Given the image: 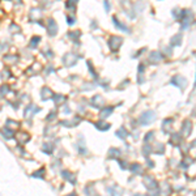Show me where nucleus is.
I'll list each match as a JSON object with an SVG mask.
<instances>
[{
  "label": "nucleus",
  "mask_w": 196,
  "mask_h": 196,
  "mask_svg": "<svg viewBox=\"0 0 196 196\" xmlns=\"http://www.w3.org/2000/svg\"><path fill=\"white\" fill-rule=\"evenodd\" d=\"M154 118H156V114H154L153 111H146V113H144L141 115V118H140V123L144 124V125H148V124H151V123L153 122Z\"/></svg>",
  "instance_id": "f257e3e1"
},
{
  "label": "nucleus",
  "mask_w": 196,
  "mask_h": 196,
  "mask_svg": "<svg viewBox=\"0 0 196 196\" xmlns=\"http://www.w3.org/2000/svg\"><path fill=\"white\" fill-rule=\"evenodd\" d=\"M39 110H41V109L37 107L35 105H29L28 107L25 109V111H24V117H25V119L29 120L31 117H33V115H34L35 113H38Z\"/></svg>",
  "instance_id": "f03ea898"
},
{
  "label": "nucleus",
  "mask_w": 196,
  "mask_h": 196,
  "mask_svg": "<svg viewBox=\"0 0 196 196\" xmlns=\"http://www.w3.org/2000/svg\"><path fill=\"white\" fill-rule=\"evenodd\" d=\"M47 30H48V34L51 35V37H54V35L56 34V31H58V26H56V22L54 21V18H50V20H48Z\"/></svg>",
  "instance_id": "7ed1b4c3"
},
{
  "label": "nucleus",
  "mask_w": 196,
  "mask_h": 196,
  "mask_svg": "<svg viewBox=\"0 0 196 196\" xmlns=\"http://www.w3.org/2000/svg\"><path fill=\"white\" fill-rule=\"evenodd\" d=\"M51 97H52V92L50 90V88L43 86L42 90H41V98H42L43 101H47V100H50Z\"/></svg>",
  "instance_id": "20e7f679"
},
{
  "label": "nucleus",
  "mask_w": 196,
  "mask_h": 196,
  "mask_svg": "<svg viewBox=\"0 0 196 196\" xmlns=\"http://www.w3.org/2000/svg\"><path fill=\"white\" fill-rule=\"evenodd\" d=\"M76 60H77V58L76 56H73V55H71V54H67L64 58H63V63H64L65 65H73L75 63H76Z\"/></svg>",
  "instance_id": "39448f33"
},
{
  "label": "nucleus",
  "mask_w": 196,
  "mask_h": 196,
  "mask_svg": "<svg viewBox=\"0 0 196 196\" xmlns=\"http://www.w3.org/2000/svg\"><path fill=\"white\" fill-rule=\"evenodd\" d=\"M41 18V11L38 8H33L30 9V14H29V20L30 21H35Z\"/></svg>",
  "instance_id": "423d86ee"
},
{
  "label": "nucleus",
  "mask_w": 196,
  "mask_h": 196,
  "mask_svg": "<svg viewBox=\"0 0 196 196\" xmlns=\"http://www.w3.org/2000/svg\"><path fill=\"white\" fill-rule=\"evenodd\" d=\"M90 103H92V106H94V107H101V106L103 105V100L100 96H96L94 98H92Z\"/></svg>",
  "instance_id": "0eeeda50"
},
{
  "label": "nucleus",
  "mask_w": 196,
  "mask_h": 196,
  "mask_svg": "<svg viewBox=\"0 0 196 196\" xmlns=\"http://www.w3.org/2000/svg\"><path fill=\"white\" fill-rule=\"evenodd\" d=\"M5 124H7V127L11 128V130H13V131H16L17 128H20V123L16 122V120H12V119H8V120H7Z\"/></svg>",
  "instance_id": "6e6552de"
},
{
  "label": "nucleus",
  "mask_w": 196,
  "mask_h": 196,
  "mask_svg": "<svg viewBox=\"0 0 196 196\" xmlns=\"http://www.w3.org/2000/svg\"><path fill=\"white\" fill-rule=\"evenodd\" d=\"M17 137H18V141H20L21 144H25V142H28L29 139H30L29 134H26V132H20Z\"/></svg>",
  "instance_id": "1a4fd4ad"
},
{
  "label": "nucleus",
  "mask_w": 196,
  "mask_h": 196,
  "mask_svg": "<svg viewBox=\"0 0 196 196\" xmlns=\"http://www.w3.org/2000/svg\"><path fill=\"white\" fill-rule=\"evenodd\" d=\"M1 132H3V135H4L5 139H12V137L14 136V131L11 130V128H8V130H7V128H3Z\"/></svg>",
  "instance_id": "9d476101"
},
{
  "label": "nucleus",
  "mask_w": 196,
  "mask_h": 196,
  "mask_svg": "<svg viewBox=\"0 0 196 196\" xmlns=\"http://www.w3.org/2000/svg\"><path fill=\"white\" fill-rule=\"evenodd\" d=\"M145 186H146V187L148 188H153V187H156V182H153V179L152 178H149V176H146V178H145Z\"/></svg>",
  "instance_id": "9b49d317"
},
{
  "label": "nucleus",
  "mask_w": 196,
  "mask_h": 196,
  "mask_svg": "<svg viewBox=\"0 0 196 196\" xmlns=\"http://www.w3.org/2000/svg\"><path fill=\"white\" fill-rule=\"evenodd\" d=\"M4 60L7 63H16L18 60V56H16V55H7V56H4Z\"/></svg>",
  "instance_id": "f8f14e48"
},
{
  "label": "nucleus",
  "mask_w": 196,
  "mask_h": 196,
  "mask_svg": "<svg viewBox=\"0 0 196 196\" xmlns=\"http://www.w3.org/2000/svg\"><path fill=\"white\" fill-rule=\"evenodd\" d=\"M117 190V186L115 187H113V188H109V191H110V196H122V192H120V190L118 188V191H115Z\"/></svg>",
  "instance_id": "ddd939ff"
},
{
  "label": "nucleus",
  "mask_w": 196,
  "mask_h": 196,
  "mask_svg": "<svg viewBox=\"0 0 196 196\" xmlns=\"http://www.w3.org/2000/svg\"><path fill=\"white\" fill-rule=\"evenodd\" d=\"M111 113H113V107H106V110L101 111V118H102V119H105V118L109 117Z\"/></svg>",
  "instance_id": "4468645a"
},
{
  "label": "nucleus",
  "mask_w": 196,
  "mask_h": 196,
  "mask_svg": "<svg viewBox=\"0 0 196 196\" xmlns=\"http://www.w3.org/2000/svg\"><path fill=\"white\" fill-rule=\"evenodd\" d=\"M18 31H20V26L16 25V24H11V26H9V33L14 34V33H18Z\"/></svg>",
  "instance_id": "2eb2a0df"
},
{
  "label": "nucleus",
  "mask_w": 196,
  "mask_h": 196,
  "mask_svg": "<svg viewBox=\"0 0 196 196\" xmlns=\"http://www.w3.org/2000/svg\"><path fill=\"white\" fill-rule=\"evenodd\" d=\"M0 76H1V79H9V77H12L11 72L8 71V68H4L3 71H1V73H0Z\"/></svg>",
  "instance_id": "dca6fc26"
},
{
  "label": "nucleus",
  "mask_w": 196,
  "mask_h": 196,
  "mask_svg": "<svg viewBox=\"0 0 196 196\" xmlns=\"http://www.w3.org/2000/svg\"><path fill=\"white\" fill-rule=\"evenodd\" d=\"M96 127L100 128V130H102V128H103V131H106V130H109V128H110V124L103 123V122H100V123H97V124H96Z\"/></svg>",
  "instance_id": "f3484780"
},
{
  "label": "nucleus",
  "mask_w": 196,
  "mask_h": 196,
  "mask_svg": "<svg viewBox=\"0 0 196 196\" xmlns=\"http://www.w3.org/2000/svg\"><path fill=\"white\" fill-rule=\"evenodd\" d=\"M41 41V37H33L31 38V41H30V47L31 48H34V47H37V43Z\"/></svg>",
  "instance_id": "a211bd4d"
},
{
  "label": "nucleus",
  "mask_w": 196,
  "mask_h": 196,
  "mask_svg": "<svg viewBox=\"0 0 196 196\" xmlns=\"http://www.w3.org/2000/svg\"><path fill=\"white\" fill-rule=\"evenodd\" d=\"M62 175L64 176V178H67V179H68V180H72V183H75V178H73V175H72V174L67 173V171H63V173H62Z\"/></svg>",
  "instance_id": "6ab92c4d"
},
{
  "label": "nucleus",
  "mask_w": 196,
  "mask_h": 196,
  "mask_svg": "<svg viewBox=\"0 0 196 196\" xmlns=\"http://www.w3.org/2000/svg\"><path fill=\"white\" fill-rule=\"evenodd\" d=\"M39 173H34L33 174V176L34 178H43V175H45V169H41V170H38Z\"/></svg>",
  "instance_id": "aec40b11"
},
{
  "label": "nucleus",
  "mask_w": 196,
  "mask_h": 196,
  "mask_svg": "<svg viewBox=\"0 0 196 196\" xmlns=\"http://www.w3.org/2000/svg\"><path fill=\"white\" fill-rule=\"evenodd\" d=\"M54 102L55 103H59V102H64V97L63 96H54Z\"/></svg>",
  "instance_id": "412c9836"
},
{
  "label": "nucleus",
  "mask_w": 196,
  "mask_h": 196,
  "mask_svg": "<svg viewBox=\"0 0 196 196\" xmlns=\"http://www.w3.org/2000/svg\"><path fill=\"white\" fill-rule=\"evenodd\" d=\"M8 92H9V86L1 85V88H0V94H1V96H4V94L8 93Z\"/></svg>",
  "instance_id": "4be33fe9"
},
{
  "label": "nucleus",
  "mask_w": 196,
  "mask_h": 196,
  "mask_svg": "<svg viewBox=\"0 0 196 196\" xmlns=\"http://www.w3.org/2000/svg\"><path fill=\"white\" fill-rule=\"evenodd\" d=\"M55 115H56V113H55V111H52L51 114H48V117H47V120L48 122H50V120H52L55 118Z\"/></svg>",
  "instance_id": "5701e85b"
},
{
  "label": "nucleus",
  "mask_w": 196,
  "mask_h": 196,
  "mask_svg": "<svg viewBox=\"0 0 196 196\" xmlns=\"http://www.w3.org/2000/svg\"><path fill=\"white\" fill-rule=\"evenodd\" d=\"M125 135H127V134H125V131H123V132H122V131H120V132H118V136H125Z\"/></svg>",
  "instance_id": "b1692460"
},
{
  "label": "nucleus",
  "mask_w": 196,
  "mask_h": 196,
  "mask_svg": "<svg viewBox=\"0 0 196 196\" xmlns=\"http://www.w3.org/2000/svg\"><path fill=\"white\" fill-rule=\"evenodd\" d=\"M67 20H68V22H69V24H73V22H75V18H73V17H68Z\"/></svg>",
  "instance_id": "393cba45"
},
{
  "label": "nucleus",
  "mask_w": 196,
  "mask_h": 196,
  "mask_svg": "<svg viewBox=\"0 0 196 196\" xmlns=\"http://www.w3.org/2000/svg\"><path fill=\"white\" fill-rule=\"evenodd\" d=\"M68 196H76V193H72V195H68Z\"/></svg>",
  "instance_id": "a878e982"
},
{
  "label": "nucleus",
  "mask_w": 196,
  "mask_h": 196,
  "mask_svg": "<svg viewBox=\"0 0 196 196\" xmlns=\"http://www.w3.org/2000/svg\"><path fill=\"white\" fill-rule=\"evenodd\" d=\"M135 196H141V195H135Z\"/></svg>",
  "instance_id": "bb28decb"
}]
</instances>
